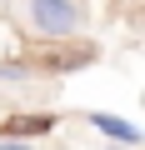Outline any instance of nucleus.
I'll use <instances>...</instances> for the list:
<instances>
[{
  "instance_id": "1",
  "label": "nucleus",
  "mask_w": 145,
  "mask_h": 150,
  "mask_svg": "<svg viewBox=\"0 0 145 150\" xmlns=\"http://www.w3.org/2000/svg\"><path fill=\"white\" fill-rule=\"evenodd\" d=\"M10 25L30 45H65L85 35L90 5L85 0H10Z\"/></svg>"
},
{
  "instance_id": "2",
  "label": "nucleus",
  "mask_w": 145,
  "mask_h": 150,
  "mask_svg": "<svg viewBox=\"0 0 145 150\" xmlns=\"http://www.w3.org/2000/svg\"><path fill=\"white\" fill-rule=\"evenodd\" d=\"M100 60V50L85 40V45H75V40H65V45H40V55L30 60L35 65V75H70V70H85V65H95Z\"/></svg>"
},
{
  "instance_id": "3",
  "label": "nucleus",
  "mask_w": 145,
  "mask_h": 150,
  "mask_svg": "<svg viewBox=\"0 0 145 150\" xmlns=\"http://www.w3.org/2000/svg\"><path fill=\"white\" fill-rule=\"evenodd\" d=\"M55 125H60L55 110H20V115L0 120V140H45Z\"/></svg>"
},
{
  "instance_id": "4",
  "label": "nucleus",
  "mask_w": 145,
  "mask_h": 150,
  "mask_svg": "<svg viewBox=\"0 0 145 150\" xmlns=\"http://www.w3.org/2000/svg\"><path fill=\"white\" fill-rule=\"evenodd\" d=\"M85 125L100 135V140H110V145H125V150H140V125L135 120H125V115H110V110H85Z\"/></svg>"
},
{
  "instance_id": "5",
  "label": "nucleus",
  "mask_w": 145,
  "mask_h": 150,
  "mask_svg": "<svg viewBox=\"0 0 145 150\" xmlns=\"http://www.w3.org/2000/svg\"><path fill=\"white\" fill-rule=\"evenodd\" d=\"M30 80H35L30 60H0V85H30Z\"/></svg>"
},
{
  "instance_id": "6",
  "label": "nucleus",
  "mask_w": 145,
  "mask_h": 150,
  "mask_svg": "<svg viewBox=\"0 0 145 150\" xmlns=\"http://www.w3.org/2000/svg\"><path fill=\"white\" fill-rule=\"evenodd\" d=\"M0 150H35V140H0Z\"/></svg>"
},
{
  "instance_id": "7",
  "label": "nucleus",
  "mask_w": 145,
  "mask_h": 150,
  "mask_svg": "<svg viewBox=\"0 0 145 150\" xmlns=\"http://www.w3.org/2000/svg\"><path fill=\"white\" fill-rule=\"evenodd\" d=\"M110 150H125V145H110Z\"/></svg>"
}]
</instances>
